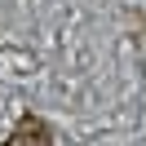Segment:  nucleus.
I'll list each match as a JSON object with an SVG mask.
<instances>
[{
	"label": "nucleus",
	"instance_id": "nucleus-1",
	"mask_svg": "<svg viewBox=\"0 0 146 146\" xmlns=\"http://www.w3.org/2000/svg\"><path fill=\"white\" fill-rule=\"evenodd\" d=\"M5 146H49V128L40 124L36 115H27V119L18 124V133H13Z\"/></svg>",
	"mask_w": 146,
	"mask_h": 146
}]
</instances>
